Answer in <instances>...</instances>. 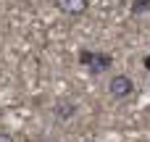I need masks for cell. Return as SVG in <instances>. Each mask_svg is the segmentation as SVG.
<instances>
[{"mask_svg":"<svg viewBox=\"0 0 150 142\" xmlns=\"http://www.w3.org/2000/svg\"><path fill=\"white\" fill-rule=\"evenodd\" d=\"M76 61L87 69V74L92 76H100L103 71H108L113 66V55L111 53H100V50H79L76 53Z\"/></svg>","mask_w":150,"mask_h":142,"instance_id":"1","label":"cell"},{"mask_svg":"<svg viewBox=\"0 0 150 142\" xmlns=\"http://www.w3.org/2000/svg\"><path fill=\"white\" fill-rule=\"evenodd\" d=\"M108 92L113 100H127L132 92H134V82L127 76V74H113L111 82H108Z\"/></svg>","mask_w":150,"mask_h":142,"instance_id":"2","label":"cell"},{"mask_svg":"<svg viewBox=\"0 0 150 142\" xmlns=\"http://www.w3.org/2000/svg\"><path fill=\"white\" fill-rule=\"evenodd\" d=\"M55 8L63 13V16H71V18H79L90 11V0H55Z\"/></svg>","mask_w":150,"mask_h":142,"instance_id":"3","label":"cell"},{"mask_svg":"<svg viewBox=\"0 0 150 142\" xmlns=\"http://www.w3.org/2000/svg\"><path fill=\"white\" fill-rule=\"evenodd\" d=\"M53 113H55L58 121H69V119L76 113V103H74V100H61V103L53 108Z\"/></svg>","mask_w":150,"mask_h":142,"instance_id":"4","label":"cell"},{"mask_svg":"<svg viewBox=\"0 0 150 142\" xmlns=\"http://www.w3.org/2000/svg\"><path fill=\"white\" fill-rule=\"evenodd\" d=\"M129 11H132L134 16H142V13H148V11H150V0H132Z\"/></svg>","mask_w":150,"mask_h":142,"instance_id":"5","label":"cell"},{"mask_svg":"<svg viewBox=\"0 0 150 142\" xmlns=\"http://www.w3.org/2000/svg\"><path fill=\"white\" fill-rule=\"evenodd\" d=\"M0 142H13V137H11L8 132H0Z\"/></svg>","mask_w":150,"mask_h":142,"instance_id":"6","label":"cell"}]
</instances>
